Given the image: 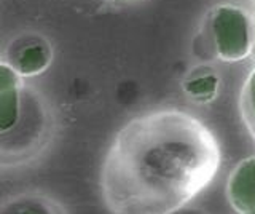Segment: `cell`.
<instances>
[{
    "label": "cell",
    "instance_id": "cell-1",
    "mask_svg": "<svg viewBox=\"0 0 255 214\" xmlns=\"http://www.w3.org/2000/svg\"><path fill=\"white\" fill-rule=\"evenodd\" d=\"M217 147L201 123L179 110H153L126 123L102 168L114 214H174L217 168Z\"/></svg>",
    "mask_w": 255,
    "mask_h": 214
},
{
    "label": "cell",
    "instance_id": "cell-8",
    "mask_svg": "<svg viewBox=\"0 0 255 214\" xmlns=\"http://www.w3.org/2000/svg\"><path fill=\"white\" fill-rule=\"evenodd\" d=\"M174 214H201V213H196V211H190V210H179V211H175Z\"/></svg>",
    "mask_w": 255,
    "mask_h": 214
},
{
    "label": "cell",
    "instance_id": "cell-7",
    "mask_svg": "<svg viewBox=\"0 0 255 214\" xmlns=\"http://www.w3.org/2000/svg\"><path fill=\"white\" fill-rule=\"evenodd\" d=\"M215 90V78L212 77H206V78H199V80H195L188 83V91L191 96L195 98H211L212 93Z\"/></svg>",
    "mask_w": 255,
    "mask_h": 214
},
{
    "label": "cell",
    "instance_id": "cell-2",
    "mask_svg": "<svg viewBox=\"0 0 255 214\" xmlns=\"http://www.w3.org/2000/svg\"><path fill=\"white\" fill-rule=\"evenodd\" d=\"M217 53L222 59L238 61L254 46V30L247 14L233 6H220L212 19Z\"/></svg>",
    "mask_w": 255,
    "mask_h": 214
},
{
    "label": "cell",
    "instance_id": "cell-6",
    "mask_svg": "<svg viewBox=\"0 0 255 214\" xmlns=\"http://www.w3.org/2000/svg\"><path fill=\"white\" fill-rule=\"evenodd\" d=\"M244 114L247 123L255 134V70L249 77L244 88Z\"/></svg>",
    "mask_w": 255,
    "mask_h": 214
},
{
    "label": "cell",
    "instance_id": "cell-9",
    "mask_svg": "<svg viewBox=\"0 0 255 214\" xmlns=\"http://www.w3.org/2000/svg\"><path fill=\"white\" fill-rule=\"evenodd\" d=\"M254 48H255V29H254Z\"/></svg>",
    "mask_w": 255,
    "mask_h": 214
},
{
    "label": "cell",
    "instance_id": "cell-5",
    "mask_svg": "<svg viewBox=\"0 0 255 214\" xmlns=\"http://www.w3.org/2000/svg\"><path fill=\"white\" fill-rule=\"evenodd\" d=\"M48 64V53L42 46H29L19 51L18 61L14 62V72L24 75L37 74Z\"/></svg>",
    "mask_w": 255,
    "mask_h": 214
},
{
    "label": "cell",
    "instance_id": "cell-4",
    "mask_svg": "<svg viewBox=\"0 0 255 214\" xmlns=\"http://www.w3.org/2000/svg\"><path fill=\"white\" fill-rule=\"evenodd\" d=\"M0 214H61V211L46 198L19 197L5 205Z\"/></svg>",
    "mask_w": 255,
    "mask_h": 214
},
{
    "label": "cell",
    "instance_id": "cell-3",
    "mask_svg": "<svg viewBox=\"0 0 255 214\" xmlns=\"http://www.w3.org/2000/svg\"><path fill=\"white\" fill-rule=\"evenodd\" d=\"M228 198L239 214H255V157L241 162L231 173Z\"/></svg>",
    "mask_w": 255,
    "mask_h": 214
}]
</instances>
